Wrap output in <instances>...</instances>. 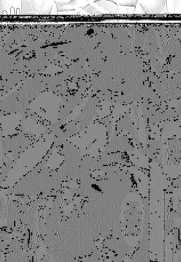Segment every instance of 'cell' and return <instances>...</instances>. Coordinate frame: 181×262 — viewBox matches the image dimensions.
<instances>
[{"label": "cell", "mask_w": 181, "mask_h": 262, "mask_svg": "<svg viewBox=\"0 0 181 262\" xmlns=\"http://www.w3.org/2000/svg\"><path fill=\"white\" fill-rule=\"evenodd\" d=\"M45 161L40 163L32 171L27 173L8 191V195L23 196H40L57 195L62 190V184L59 183L54 171L45 167Z\"/></svg>", "instance_id": "1"}, {"label": "cell", "mask_w": 181, "mask_h": 262, "mask_svg": "<svg viewBox=\"0 0 181 262\" xmlns=\"http://www.w3.org/2000/svg\"><path fill=\"white\" fill-rule=\"evenodd\" d=\"M150 195V193H149ZM143 197V208L145 210V227L141 241L136 247L132 257V261H148L149 260L150 238V196Z\"/></svg>", "instance_id": "2"}, {"label": "cell", "mask_w": 181, "mask_h": 262, "mask_svg": "<svg viewBox=\"0 0 181 262\" xmlns=\"http://www.w3.org/2000/svg\"><path fill=\"white\" fill-rule=\"evenodd\" d=\"M130 208L127 209L125 217V234L126 235L137 236L140 234V226H141V211L138 208L139 204L133 202L130 204Z\"/></svg>", "instance_id": "3"}, {"label": "cell", "mask_w": 181, "mask_h": 262, "mask_svg": "<svg viewBox=\"0 0 181 262\" xmlns=\"http://www.w3.org/2000/svg\"><path fill=\"white\" fill-rule=\"evenodd\" d=\"M103 248L110 250L115 255L126 256L134 250L135 247L130 246L123 239V236H110L104 238L102 242Z\"/></svg>", "instance_id": "4"}, {"label": "cell", "mask_w": 181, "mask_h": 262, "mask_svg": "<svg viewBox=\"0 0 181 262\" xmlns=\"http://www.w3.org/2000/svg\"><path fill=\"white\" fill-rule=\"evenodd\" d=\"M3 147L6 150L10 152H18L24 149L30 144V141L23 136L17 137L14 139H6L3 141Z\"/></svg>", "instance_id": "5"}, {"label": "cell", "mask_w": 181, "mask_h": 262, "mask_svg": "<svg viewBox=\"0 0 181 262\" xmlns=\"http://www.w3.org/2000/svg\"><path fill=\"white\" fill-rule=\"evenodd\" d=\"M131 146L128 144L127 139L125 138H118L115 139L105 149V152H113L117 150H132Z\"/></svg>", "instance_id": "6"}]
</instances>
